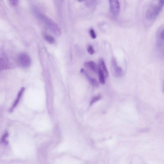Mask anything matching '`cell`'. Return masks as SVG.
Returning a JSON list of instances; mask_svg holds the SVG:
<instances>
[{
	"instance_id": "obj_1",
	"label": "cell",
	"mask_w": 164,
	"mask_h": 164,
	"mask_svg": "<svg viewBox=\"0 0 164 164\" xmlns=\"http://www.w3.org/2000/svg\"><path fill=\"white\" fill-rule=\"evenodd\" d=\"M163 7L159 3L153 4L148 8L145 14V19L149 21L155 20L162 10Z\"/></svg>"
},
{
	"instance_id": "obj_2",
	"label": "cell",
	"mask_w": 164,
	"mask_h": 164,
	"mask_svg": "<svg viewBox=\"0 0 164 164\" xmlns=\"http://www.w3.org/2000/svg\"><path fill=\"white\" fill-rule=\"evenodd\" d=\"M38 16L41 20L45 23L48 27L50 29L53 33L57 35H60L61 31L58 26L50 18L47 17L45 15L42 14H38Z\"/></svg>"
},
{
	"instance_id": "obj_3",
	"label": "cell",
	"mask_w": 164,
	"mask_h": 164,
	"mask_svg": "<svg viewBox=\"0 0 164 164\" xmlns=\"http://www.w3.org/2000/svg\"><path fill=\"white\" fill-rule=\"evenodd\" d=\"M19 62L21 66L25 68L30 66L31 62L30 56L25 53L20 54L19 57Z\"/></svg>"
},
{
	"instance_id": "obj_4",
	"label": "cell",
	"mask_w": 164,
	"mask_h": 164,
	"mask_svg": "<svg viewBox=\"0 0 164 164\" xmlns=\"http://www.w3.org/2000/svg\"><path fill=\"white\" fill-rule=\"evenodd\" d=\"M109 1L111 13L114 16H118L120 9L118 0H109Z\"/></svg>"
},
{
	"instance_id": "obj_5",
	"label": "cell",
	"mask_w": 164,
	"mask_h": 164,
	"mask_svg": "<svg viewBox=\"0 0 164 164\" xmlns=\"http://www.w3.org/2000/svg\"><path fill=\"white\" fill-rule=\"evenodd\" d=\"M112 71L114 76L119 77L122 76L123 72L122 69L117 65L116 59L114 58L112 61Z\"/></svg>"
},
{
	"instance_id": "obj_6",
	"label": "cell",
	"mask_w": 164,
	"mask_h": 164,
	"mask_svg": "<svg viewBox=\"0 0 164 164\" xmlns=\"http://www.w3.org/2000/svg\"><path fill=\"white\" fill-rule=\"evenodd\" d=\"M84 66L96 73H97L98 72V66L93 61L86 62L84 64Z\"/></svg>"
},
{
	"instance_id": "obj_7",
	"label": "cell",
	"mask_w": 164,
	"mask_h": 164,
	"mask_svg": "<svg viewBox=\"0 0 164 164\" xmlns=\"http://www.w3.org/2000/svg\"><path fill=\"white\" fill-rule=\"evenodd\" d=\"M98 66L102 71L106 78H108L109 76L108 70L107 69L105 62L102 59L100 60Z\"/></svg>"
},
{
	"instance_id": "obj_8",
	"label": "cell",
	"mask_w": 164,
	"mask_h": 164,
	"mask_svg": "<svg viewBox=\"0 0 164 164\" xmlns=\"http://www.w3.org/2000/svg\"><path fill=\"white\" fill-rule=\"evenodd\" d=\"M82 73L84 74L85 76L87 78L90 84H92L94 87H98L99 86V84L97 80L93 78L90 76V75L88 74L87 72H86L84 70L82 72Z\"/></svg>"
},
{
	"instance_id": "obj_9",
	"label": "cell",
	"mask_w": 164,
	"mask_h": 164,
	"mask_svg": "<svg viewBox=\"0 0 164 164\" xmlns=\"http://www.w3.org/2000/svg\"><path fill=\"white\" fill-rule=\"evenodd\" d=\"M157 38L159 43L161 44H164V28L160 29L157 34Z\"/></svg>"
},
{
	"instance_id": "obj_10",
	"label": "cell",
	"mask_w": 164,
	"mask_h": 164,
	"mask_svg": "<svg viewBox=\"0 0 164 164\" xmlns=\"http://www.w3.org/2000/svg\"><path fill=\"white\" fill-rule=\"evenodd\" d=\"M25 90V88H24L23 87L21 88V89L20 90L19 93H18L17 99L15 100L13 105L11 109L10 110V112H12L13 110V109L15 108V107H16L17 105V104L19 103L20 98L21 97L23 93V92H24Z\"/></svg>"
},
{
	"instance_id": "obj_11",
	"label": "cell",
	"mask_w": 164,
	"mask_h": 164,
	"mask_svg": "<svg viewBox=\"0 0 164 164\" xmlns=\"http://www.w3.org/2000/svg\"><path fill=\"white\" fill-rule=\"evenodd\" d=\"M99 68V67H98ZM98 74L99 79V81L101 84L104 85L105 83V77L104 75L101 70L99 68L98 72Z\"/></svg>"
},
{
	"instance_id": "obj_12",
	"label": "cell",
	"mask_w": 164,
	"mask_h": 164,
	"mask_svg": "<svg viewBox=\"0 0 164 164\" xmlns=\"http://www.w3.org/2000/svg\"><path fill=\"white\" fill-rule=\"evenodd\" d=\"M45 38L49 43L51 44H54L55 42V39L51 35H46L45 36Z\"/></svg>"
},
{
	"instance_id": "obj_13",
	"label": "cell",
	"mask_w": 164,
	"mask_h": 164,
	"mask_svg": "<svg viewBox=\"0 0 164 164\" xmlns=\"http://www.w3.org/2000/svg\"><path fill=\"white\" fill-rule=\"evenodd\" d=\"M101 95H98L93 97L92 99V101H91L90 103V106L92 105L95 102H97V101L98 100H99L101 98Z\"/></svg>"
},
{
	"instance_id": "obj_14",
	"label": "cell",
	"mask_w": 164,
	"mask_h": 164,
	"mask_svg": "<svg viewBox=\"0 0 164 164\" xmlns=\"http://www.w3.org/2000/svg\"><path fill=\"white\" fill-rule=\"evenodd\" d=\"M87 50L88 52L91 55H92L95 52V50L92 45H90L88 46Z\"/></svg>"
},
{
	"instance_id": "obj_15",
	"label": "cell",
	"mask_w": 164,
	"mask_h": 164,
	"mask_svg": "<svg viewBox=\"0 0 164 164\" xmlns=\"http://www.w3.org/2000/svg\"><path fill=\"white\" fill-rule=\"evenodd\" d=\"M10 4L12 7H15L17 6L19 0H9Z\"/></svg>"
},
{
	"instance_id": "obj_16",
	"label": "cell",
	"mask_w": 164,
	"mask_h": 164,
	"mask_svg": "<svg viewBox=\"0 0 164 164\" xmlns=\"http://www.w3.org/2000/svg\"><path fill=\"white\" fill-rule=\"evenodd\" d=\"M90 33L91 37L93 39H95L97 37V35L95 32L94 30L93 29H90Z\"/></svg>"
},
{
	"instance_id": "obj_17",
	"label": "cell",
	"mask_w": 164,
	"mask_h": 164,
	"mask_svg": "<svg viewBox=\"0 0 164 164\" xmlns=\"http://www.w3.org/2000/svg\"><path fill=\"white\" fill-rule=\"evenodd\" d=\"M8 136V133L6 132L4 135L3 136H2L1 138V142H5V140L6 139V138Z\"/></svg>"
},
{
	"instance_id": "obj_18",
	"label": "cell",
	"mask_w": 164,
	"mask_h": 164,
	"mask_svg": "<svg viewBox=\"0 0 164 164\" xmlns=\"http://www.w3.org/2000/svg\"><path fill=\"white\" fill-rule=\"evenodd\" d=\"M78 1H79L80 2H82V1H84V0H78Z\"/></svg>"
},
{
	"instance_id": "obj_19",
	"label": "cell",
	"mask_w": 164,
	"mask_h": 164,
	"mask_svg": "<svg viewBox=\"0 0 164 164\" xmlns=\"http://www.w3.org/2000/svg\"><path fill=\"white\" fill-rule=\"evenodd\" d=\"M163 89H164V86Z\"/></svg>"
}]
</instances>
